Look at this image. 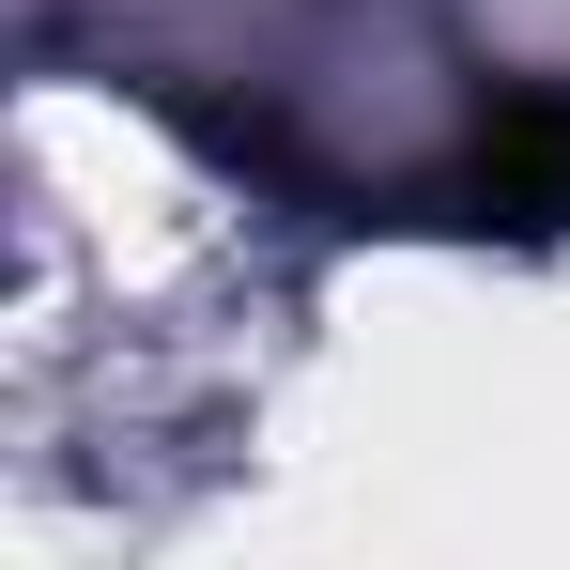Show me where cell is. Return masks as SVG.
Returning a JSON list of instances; mask_svg holds the SVG:
<instances>
[{
    "mask_svg": "<svg viewBox=\"0 0 570 570\" xmlns=\"http://www.w3.org/2000/svg\"><path fill=\"white\" fill-rule=\"evenodd\" d=\"M478 186L509 216H570V108H509V139H478Z\"/></svg>",
    "mask_w": 570,
    "mask_h": 570,
    "instance_id": "obj_1",
    "label": "cell"
}]
</instances>
